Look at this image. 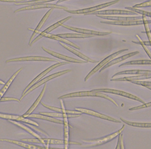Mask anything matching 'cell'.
I'll use <instances>...</instances> for the list:
<instances>
[{
    "label": "cell",
    "instance_id": "1",
    "mask_svg": "<svg viewBox=\"0 0 151 149\" xmlns=\"http://www.w3.org/2000/svg\"><path fill=\"white\" fill-rule=\"evenodd\" d=\"M100 97V98H103L105 99H107V100L111 102L114 104L118 107V105L117 103L112 98L106 95V94L101 92H95L94 90L92 91H87V92H74L72 93H68L66 94H64V95L61 96L58 98V99H63V98H74V97Z\"/></svg>",
    "mask_w": 151,
    "mask_h": 149
},
{
    "label": "cell",
    "instance_id": "2",
    "mask_svg": "<svg viewBox=\"0 0 151 149\" xmlns=\"http://www.w3.org/2000/svg\"><path fill=\"white\" fill-rule=\"evenodd\" d=\"M125 125L124 124L123 125L122 128L119 129L118 131H117L116 132L113 133L111 134L108 135V136H106L104 137H102L98 139H96V140H87V141H84V142L86 143H90V145H88L86 146H84L86 147H96V146H99V145H103V144H105L106 143H108L110 141L113 140V139H114L117 136L122 133L123 132V131L125 129Z\"/></svg>",
    "mask_w": 151,
    "mask_h": 149
},
{
    "label": "cell",
    "instance_id": "3",
    "mask_svg": "<svg viewBox=\"0 0 151 149\" xmlns=\"http://www.w3.org/2000/svg\"><path fill=\"white\" fill-rule=\"evenodd\" d=\"M119 1H120V0H114V1H110V2L103 3V4H99V5H97V6L93 7L82 9V10H66L65 11H66V12H68V13H72V14L90 15L91 13H92L93 12H95L98 11V10H101V9L105 8L106 7H108L109 6L113 5V4H116V3H118Z\"/></svg>",
    "mask_w": 151,
    "mask_h": 149
},
{
    "label": "cell",
    "instance_id": "4",
    "mask_svg": "<svg viewBox=\"0 0 151 149\" xmlns=\"http://www.w3.org/2000/svg\"><path fill=\"white\" fill-rule=\"evenodd\" d=\"M126 51H128V49L127 48V49H121V50L115 52V53L111 54V55H109L108 57H107L106 58H104V59L103 61H101V62H99V64H98V65H97L96 67H95L90 72V73L87 74V76L86 77V78H85V81H87L88 79L89 78H91V77L93 74H94L96 73V72H97L98 71H100V69L102 68V67H103L105 65L107 64L111 60H112L113 59H114V58H116L117 56H118L119 55V54H121L122 53H123L124 52H126Z\"/></svg>",
    "mask_w": 151,
    "mask_h": 149
},
{
    "label": "cell",
    "instance_id": "5",
    "mask_svg": "<svg viewBox=\"0 0 151 149\" xmlns=\"http://www.w3.org/2000/svg\"><path fill=\"white\" fill-rule=\"evenodd\" d=\"M70 72H71V70H70V69H68V70H65V71H61V72H58V73H56L53 74H52V75H51V76H47V77H46V78H44V79H42V80H41V81H38V82H37V83H35L34 85L32 86V87L30 88L27 90V91L24 94H22V97H21L20 99V100L21 101V100H22V99H23L26 95H27V94H28L29 93H30L31 92H32L33 90H34L35 88H37L38 87H39L41 85L45 84L46 82H47V81H50V80H51V79H52L58 78V77H60V76H62V75H63V74H66V73H70Z\"/></svg>",
    "mask_w": 151,
    "mask_h": 149
},
{
    "label": "cell",
    "instance_id": "6",
    "mask_svg": "<svg viewBox=\"0 0 151 149\" xmlns=\"http://www.w3.org/2000/svg\"><path fill=\"white\" fill-rule=\"evenodd\" d=\"M94 91L97 92H101V93H111V94H118V95H119V96H122L123 97H126L128 98L132 99V100L138 101V102H141L142 103H145V102L143 100H142V99L140 98L139 97H137L135 95H134V94H132L128 93L127 92L121 91V90L109 89V88H103V89H94Z\"/></svg>",
    "mask_w": 151,
    "mask_h": 149
},
{
    "label": "cell",
    "instance_id": "7",
    "mask_svg": "<svg viewBox=\"0 0 151 149\" xmlns=\"http://www.w3.org/2000/svg\"><path fill=\"white\" fill-rule=\"evenodd\" d=\"M58 8V9H62V10H68L66 7H63L58 5V4H48V3H42V4H33V5H30L27 7H25L21 8L15 10L14 13H17L20 11H25V10H35V9H40V8Z\"/></svg>",
    "mask_w": 151,
    "mask_h": 149
},
{
    "label": "cell",
    "instance_id": "8",
    "mask_svg": "<svg viewBox=\"0 0 151 149\" xmlns=\"http://www.w3.org/2000/svg\"><path fill=\"white\" fill-rule=\"evenodd\" d=\"M75 110L81 112L82 114H86L88 115H91L92 116H94L96 117H98V118L102 119H104V120H107L109 121H111L113 122V123H121L122 121H119L118 119H116L114 118H113V117L106 116L103 114H101V113H99L97 112H96L94 110H92L90 109H83V108H76Z\"/></svg>",
    "mask_w": 151,
    "mask_h": 149
},
{
    "label": "cell",
    "instance_id": "9",
    "mask_svg": "<svg viewBox=\"0 0 151 149\" xmlns=\"http://www.w3.org/2000/svg\"><path fill=\"white\" fill-rule=\"evenodd\" d=\"M92 15H136L137 13L128 10H98L91 13Z\"/></svg>",
    "mask_w": 151,
    "mask_h": 149
},
{
    "label": "cell",
    "instance_id": "10",
    "mask_svg": "<svg viewBox=\"0 0 151 149\" xmlns=\"http://www.w3.org/2000/svg\"><path fill=\"white\" fill-rule=\"evenodd\" d=\"M70 62H58V63H56V64H55V65H52V66H51V67H49V68H47L46 70H45L44 71H43L42 73H41L39 75H38L36 78H35L32 82H31L27 86V88L25 89V90L24 91V92H23V94H24L27 91V90L30 88H31L32 86L33 85H34L35 83H37L38 81H40V79H42L43 77L45 76V75H46L47 73H50V72H51L52 70H53V69H55V68H56V67H60V66H61V65H65V64H69Z\"/></svg>",
    "mask_w": 151,
    "mask_h": 149
},
{
    "label": "cell",
    "instance_id": "11",
    "mask_svg": "<svg viewBox=\"0 0 151 149\" xmlns=\"http://www.w3.org/2000/svg\"><path fill=\"white\" fill-rule=\"evenodd\" d=\"M61 26H63V28L68 29L69 30H71L72 31H75L76 33H78L80 34H91L93 36H106L111 34V31L109 32H99V31H92L88 29H80V28H73V27H70L68 25H66L63 24Z\"/></svg>",
    "mask_w": 151,
    "mask_h": 149
},
{
    "label": "cell",
    "instance_id": "12",
    "mask_svg": "<svg viewBox=\"0 0 151 149\" xmlns=\"http://www.w3.org/2000/svg\"><path fill=\"white\" fill-rule=\"evenodd\" d=\"M70 19H71V16H70V17H66V18H65V19H63V20H60V21H59V22H56V24L51 25L50 27H49V28H48L47 29H46V30H44V31H42V32L41 34H40L38 36H37L36 38H34V39L32 41V43H31L30 44V46H32V45L34 43H35L37 41H38L39 39L42 38V37H44V35H45V34H49V33H50L51 32V31H52V30H54V29L58 28V27H60V26H61L62 25H63V24L65 23V22L68 20Z\"/></svg>",
    "mask_w": 151,
    "mask_h": 149
},
{
    "label": "cell",
    "instance_id": "13",
    "mask_svg": "<svg viewBox=\"0 0 151 149\" xmlns=\"http://www.w3.org/2000/svg\"><path fill=\"white\" fill-rule=\"evenodd\" d=\"M101 23L119 26H134L144 24L142 20H132L125 21H101Z\"/></svg>",
    "mask_w": 151,
    "mask_h": 149
},
{
    "label": "cell",
    "instance_id": "14",
    "mask_svg": "<svg viewBox=\"0 0 151 149\" xmlns=\"http://www.w3.org/2000/svg\"><path fill=\"white\" fill-rule=\"evenodd\" d=\"M43 50L45 51L46 52H47V53L50 54L51 55L53 56V57H55L56 58H58L60 59H62L63 60H65L66 62H68L70 63H77V64H84V63H87V61L85 60H78L76 59V58H73L72 57H69L67 56H65L63 55H61V54H60L58 53H56L55 52H52L50 50V49H48L46 48L42 47V48Z\"/></svg>",
    "mask_w": 151,
    "mask_h": 149
},
{
    "label": "cell",
    "instance_id": "15",
    "mask_svg": "<svg viewBox=\"0 0 151 149\" xmlns=\"http://www.w3.org/2000/svg\"><path fill=\"white\" fill-rule=\"evenodd\" d=\"M27 61H42V62H57L56 60L52 59L50 58L44 57H20L17 58H12V59L8 60L6 61V63L12 62H27Z\"/></svg>",
    "mask_w": 151,
    "mask_h": 149
},
{
    "label": "cell",
    "instance_id": "16",
    "mask_svg": "<svg viewBox=\"0 0 151 149\" xmlns=\"http://www.w3.org/2000/svg\"><path fill=\"white\" fill-rule=\"evenodd\" d=\"M139 53V52L137 51V52H131V53H129L128 54H126V55H124L122 57H119L118 58H114V59H113L112 60H111L109 62H108L107 64L105 65L103 67H102V68L100 69V72L103 71V70L106 69V68H108V67L112 66L114 64H118V63L120 62H122V61H124L127 60V58H129L133 56H135L136 55H137V54Z\"/></svg>",
    "mask_w": 151,
    "mask_h": 149
},
{
    "label": "cell",
    "instance_id": "17",
    "mask_svg": "<svg viewBox=\"0 0 151 149\" xmlns=\"http://www.w3.org/2000/svg\"><path fill=\"white\" fill-rule=\"evenodd\" d=\"M97 17L102 18V19L109 20L111 21H125V20H140L142 17H122V16H113V15H99Z\"/></svg>",
    "mask_w": 151,
    "mask_h": 149
},
{
    "label": "cell",
    "instance_id": "18",
    "mask_svg": "<svg viewBox=\"0 0 151 149\" xmlns=\"http://www.w3.org/2000/svg\"><path fill=\"white\" fill-rule=\"evenodd\" d=\"M0 117H1V118H2V119H8V120L22 121V122H24V123H26L35 125L36 126H39V124L37 123H35V122L31 121L30 119H26L25 117H24V116H13V115L0 114Z\"/></svg>",
    "mask_w": 151,
    "mask_h": 149
},
{
    "label": "cell",
    "instance_id": "19",
    "mask_svg": "<svg viewBox=\"0 0 151 149\" xmlns=\"http://www.w3.org/2000/svg\"><path fill=\"white\" fill-rule=\"evenodd\" d=\"M148 79H151V74H144V75H136L134 76L124 77V78L111 79V81H127V82H131L132 81H142Z\"/></svg>",
    "mask_w": 151,
    "mask_h": 149
},
{
    "label": "cell",
    "instance_id": "20",
    "mask_svg": "<svg viewBox=\"0 0 151 149\" xmlns=\"http://www.w3.org/2000/svg\"><path fill=\"white\" fill-rule=\"evenodd\" d=\"M144 75V74H151V71L149 70H140V69H134V70H127L119 72L113 76V78L119 76V75Z\"/></svg>",
    "mask_w": 151,
    "mask_h": 149
},
{
    "label": "cell",
    "instance_id": "21",
    "mask_svg": "<svg viewBox=\"0 0 151 149\" xmlns=\"http://www.w3.org/2000/svg\"><path fill=\"white\" fill-rule=\"evenodd\" d=\"M60 44L61 45L62 47H64L65 48H66V49H68V50L70 51V52H72V53L75 54V55H76L78 56V57L81 58L82 59H83V60L87 61V62H91V63H96V62H97V61L92 60V59H91V58H88V57L86 56L85 55H83V54H82V53H81L80 52H78V51L76 50V49H73V48H72V47H70L66 46V44H63V43H60Z\"/></svg>",
    "mask_w": 151,
    "mask_h": 149
},
{
    "label": "cell",
    "instance_id": "22",
    "mask_svg": "<svg viewBox=\"0 0 151 149\" xmlns=\"http://www.w3.org/2000/svg\"><path fill=\"white\" fill-rule=\"evenodd\" d=\"M52 10H53V8H51L50 10H49V11L46 13L45 15H44V16L43 17V18L42 19V20H41V22H39V24H38V25L37 26L36 29H35L34 30V33L32 34V36H31V38H30V42H29V44H30L31 43H32V41L34 39V38H35V36H36V34H38V33H39V31L41 30V29L42 28V27L43 24H44V23H45V22L46 21V20L47 19V18L49 17V16H50V15L51 13V12H52Z\"/></svg>",
    "mask_w": 151,
    "mask_h": 149
},
{
    "label": "cell",
    "instance_id": "23",
    "mask_svg": "<svg viewBox=\"0 0 151 149\" xmlns=\"http://www.w3.org/2000/svg\"><path fill=\"white\" fill-rule=\"evenodd\" d=\"M0 141L7 142H10V143H14V144H17V145L21 146V147L25 148H29V149H43V148H44L43 147L36 146V145H30V144H27L25 143H23V142H19V141L12 140L0 139Z\"/></svg>",
    "mask_w": 151,
    "mask_h": 149
},
{
    "label": "cell",
    "instance_id": "24",
    "mask_svg": "<svg viewBox=\"0 0 151 149\" xmlns=\"http://www.w3.org/2000/svg\"><path fill=\"white\" fill-rule=\"evenodd\" d=\"M46 88V84H44V88H43V89H42V92H41V94H39V97L37 98V100L35 101V102L33 103V105H32V106H31V107L30 108V109H29L27 111V112L25 113V114H24L23 115V116H24V117H28V116L30 115V114H31V113H32V112L35 110V108H36V107H37V105L39 104V103L41 102V100H42V97H43V96H44V93H45Z\"/></svg>",
    "mask_w": 151,
    "mask_h": 149
},
{
    "label": "cell",
    "instance_id": "25",
    "mask_svg": "<svg viewBox=\"0 0 151 149\" xmlns=\"http://www.w3.org/2000/svg\"><path fill=\"white\" fill-rule=\"evenodd\" d=\"M44 37H46V38H50V39H55V40H56V41H60V43H64L65 44H67L70 45V46H71V47H73L74 48H76L78 49H81L79 47L77 46V44H75L73 43H72V42L70 41H68V40H66L65 38H62L58 36V35L51 34H46L44 35Z\"/></svg>",
    "mask_w": 151,
    "mask_h": 149
},
{
    "label": "cell",
    "instance_id": "26",
    "mask_svg": "<svg viewBox=\"0 0 151 149\" xmlns=\"http://www.w3.org/2000/svg\"><path fill=\"white\" fill-rule=\"evenodd\" d=\"M40 114L52 117H66V118H74V117H78L81 116V114H65V113H56V112H40Z\"/></svg>",
    "mask_w": 151,
    "mask_h": 149
},
{
    "label": "cell",
    "instance_id": "27",
    "mask_svg": "<svg viewBox=\"0 0 151 149\" xmlns=\"http://www.w3.org/2000/svg\"><path fill=\"white\" fill-rule=\"evenodd\" d=\"M41 104L44 107L47 108L48 109H50L51 110L53 111H56L57 112H60V113H65V114H82V113L79 111L77 110H66L65 109H62V108H57L55 107H52L46 105L45 103H41Z\"/></svg>",
    "mask_w": 151,
    "mask_h": 149
},
{
    "label": "cell",
    "instance_id": "28",
    "mask_svg": "<svg viewBox=\"0 0 151 149\" xmlns=\"http://www.w3.org/2000/svg\"><path fill=\"white\" fill-rule=\"evenodd\" d=\"M29 117H32V118H37V119H41L44 120H46L48 121H51L52 123H55L57 124H63V121L57 119L55 118H53L52 117H50L48 116H45L42 114H30L28 116Z\"/></svg>",
    "mask_w": 151,
    "mask_h": 149
},
{
    "label": "cell",
    "instance_id": "29",
    "mask_svg": "<svg viewBox=\"0 0 151 149\" xmlns=\"http://www.w3.org/2000/svg\"><path fill=\"white\" fill-rule=\"evenodd\" d=\"M64 125V145L65 148H68L69 145V124L68 122V118H63Z\"/></svg>",
    "mask_w": 151,
    "mask_h": 149
},
{
    "label": "cell",
    "instance_id": "30",
    "mask_svg": "<svg viewBox=\"0 0 151 149\" xmlns=\"http://www.w3.org/2000/svg\"><path fill=\"white\" fill-rule=\"evenodd\" d=\"M121 121L125 124L136 128H151V123H137V122H132L120 118Z\"/></svg>",
    "mask_w": 151,
    "mask_h": 149
},
{
    "label": "cell",
    "instance_id": "31",
    "mask_svg": "<svg viewBox=\"0 0 151 149\" xmlns=\"http://www.w3.org/2000/svg\"><path fill=\"white\" fill-rule=\"evenodd\" d=\"M58 36L62 38H87L94 37L95 36L84 34H58Z\"/></svg>",
    "mask_w": 151,
    "mask_h": 149
},
{
    "label": "cell",
    "instance_id": "32",
    "mask_svg": "<svg viewBox=\"0 0 151 149\" xmlns=\"http://www.w3.org/2000/svg\"><path fill=\"white\" fill-rule=\"evenodd\" d=\"M22 70V68L20 69L19 70H18V71L16 72V73L11 77L10 79L8 81V82H7L5 84H4V87L1 89V91H0V100H1V98L3 97V94H4V93H5V92L7 91V89H8L9 86H10V84H11L13 82V81L14 80V79L15 78V77H16L18 74H19V73H20V72Z\"/></svg>",
    "mask_w": 151,
    "mask_h": 149
},
{
    "label": "cell",
    "instance_id": "33",
    "mask_svg": "<svg viewBox=\"0 0 151 149\" xmlns=\"http://www.w3.org/2000/svg\"><path fill=\"white\" fill-rule=\"evenodd\" d=\"M57 1V0H32V1L20 2V3H15V5H33V4H42L46 3L47 2Z\"/></svg>",
    "mask_w": 151,
    "mask_h": 149
},
{
    "label": "cell",
    "instance_id": "34",
    "mask_svg": "<svg viewBox=\"0 0 151 149\" xmlns=\"http://www.w3.org/2000/svg\"><path fill=\"white\" fill-rule=\"evenodd\" d=\"M151 65V60H132L124 63L121 64L119 67H121L124 65Z\"/></svg>",
    "mask_w": 151,
    "mask_h": 149
},
{
    "label": "cell",
    "instance_id": "35",
    "mask_svg": "<svg viewBox=\"0 0 151 149\" xmlns=\"http://www.w3.org/2000/svg\"><path fill=\"white\" fill-rule=\"evenodd\" d=\"M10 123L14 124H15V125H17L18 126H19V127H20L22 129H24V130L26 131V132H27L29 133H30V134H32L33 137L37 138H39V139L41 138V137H40L39 134H37L36 133H35L34 132H33L32 130H31L30 129H29V128L27 127V126L23 125L22 124H20L19 123H17V122H16V121H10Z\"/></svg>",
    "mask_w": 151,
    "mask_h": 149
},
{
    "label": "cell",
    "instance_id": "36",
    "mask_svg": "<svg viewBox=\"0 0 151 149\" xmlns=\"http://www.w3.org/2000/svg\"><path fill=\"white\" fill-rule=\"evenodd\" d=\"M142 18L143 23H144V25L145 30V34H147L149 41H151V32H150V31L149 28V25H148L149 23H151V20H147V19H146V17L143 16V15H142Z\"/></svg>",
    "mask_w": 151,
    "mask_h": 149
},
{
    "label": "cell",
    "instance_id": "37",
    "mask_svg": "<svg viewBox=\"0 0 151 149\" xmlns=\"http://www.w3.org/2000/svg\"><path fill=\"white\" fill-rule=\"evenodd\" d=\"M125 8H126V10L134 12L136 13H139V14L142 15L143 16L149 17L151 18V12H150L140 10V9H139V8H134L133 7H126Z\"/></svg>",
    "mask_w": 151,
    "mask_h": 149
},
{
    "label": "cell",
    "instance_id": "38",
    "mask_svg": "<svg viewBox=\"0 0 151 149\" xmlns=\"http://www.w3.org/2000/svg\"><path fill=\"white\" fill-rule=\"evenodd\" d=\"M46 143V148H49V145H63L64 144V140L57 139H51V138H44Z\"/></svg>",
    "mask_w": 151,
    "mask_h": 149
},
{
    "label": "cell",
    "instance_id": "39",
    "mask_svg": "<svg viewBox=\"0 0 151 149\" xmlns=\"http://www.w3.org/2000/svg\"><path fill=\"white\" fill-rule=\"evenodd\" d=\"M136 36L139 39V42H136V41H133L132 42L134 43H136V44H140V45H142V47H143V48L144 49V50L145 51V53L147 54L148 56L150 57V60H151V52L149 50V49L147 48V46H145V45L143 43V41H142V39L140 38V37L138 35H136Z\"/></svg>",
    "mask_w": 151,
    "mask_h": 149
},
{
    "label": "cell",
    "instance_id": "40",
    "mask_svg": "<svg viewBox=\"0 0 151 149\" xmlns=\"http://www.w3.org/2000/svg\"><path fill=\"white\" fill-rule=\"evenodd\" d=\"M22 141L24 142H32V143H42L45 145V148L46 147V143L45 140H44V138H37V139H35V138H32V139H22Z\"/></svg>",
    "mask_w": 151,
    "mask_h": 149
},
{
    "label": "cell",
    "instance_id": "41",
    "mask_svg": "<svg viewBox=\"0 0 151 149\" xmlns=\"http://www.w3.org/2000/svg\"><path fill=\"white\" fill-rule=\"evenodd\" d=\"M131 83H134L135 84L137 85H140L144 87H151V81H132Z\"/></svg>",
    "mask_w": 151,
    "mask_h": 149
},
{
    "label": "cell",
    "instance_id": "42",
    "mask_svg": "<svg viewBox=\"0 0 151 149\" xmlns=\"http://www.w3.org/2000/svg\"><path fill=\"white\" fill-rule=\"evenodd\" d=\"M151 107V102H148V103H143V105H141L137 107H132L129 109L130 110H140L142 109H145V108H149Z\"/></svg>",
    "mask_w": 151,
    "mask_h": 149
},
{
    "label": "cell",
    "instance_id": "43",
    "mask_svg": "<svg viewBox=\"0 0 151 149\" xmlns=\"http://www.w3.org/2000/svg\"><path fill=\"white\" fill-rule=\"evenodd\" d=\"M151 7V0H149V1H146L142 3L135 4V5L133 7L134 8H143V7Z\"/></svg>",
    "mask_w": 151,
    "mask_h": 149
},
{
    "label": "cell",
    "instance_id": "44",
    "mask_svg": "<svg viewBox=\"0 0 151 149\" xmlns=\"http://www.w3.org/2000/svg\"><path fill=\"white\" fill-rule=\"evenodd\" d=\"M118 143H117V145L116 148V149H119V148H121V149H123L125 148L123 145V134L122 133L119 134L118 135Z\"/></svg>",
    "mask_w": 151,
    "mask_h": 149
},
{
    "label": "cell",
    "instance_id": "45",
    "mask_svg": "<svg viewBox=\"0 0 151 149\" xmlns=\"http://www.w3.org/2000/svg\"><path fill=\"white\" fill-rule=\"evenodd\" d=\"M12 100H15L19 102H20V100H19V99L13 98V97H2L1 98V100H0V102H7V101H12Z\"/></svg>",
    "mask_w": 151,
    "mask_h": 149
},
{
    "label": "cell",
    "instance_id": "46",
    "mask_svg": "<svg viewBox=\"0 0 151 149\" xmlns=\"http://www.w3.org/2000/svg\"><path fill=\"white\" fill-rule=\"evenodd\" d=\"M26 0H0V1L2 2H8V3H17V2H22Z\"/></svg>",
    "mask_w": 151,
    "mask_h": 149
},
{
    "label": "cell",
    "instance_id": "47",
    "mask_svg": "<svg viewBox=\"0 0 151 149\" xmlns=\"http://www.w3.org/2000/svg\"><path fill=\"white\" fill-rule=\"evenodd\" d=\"M143 43L145 45V46L151 47V41H143Z\"/></svg>",
    "mask_w": 151,
    "mask_h": 149
},
{
    "label": "cell",
    "instance_id": "48",
    "mask_svg": "<svg viewBox=\"0 0 151 149\" xmlns=\"http://www.w3.org/2000/svg\"><path fill=\"white\" fill-rule=\"evenodd\" d=\"M68 1V0H59V1L57 2V4L60 3L61 2H63V1Z\"/></svg>",
    "mask_w": 151,
    "mask_h": 149
},
{
    "label": "cell",
    "instance_id": "49",
    "mask_svg": "<svg viewBox=\"0 0 151 149\" xmlns=\"http://www.w3.org/2000/svg\"><path fill=\"white\" fill-rule=\"evenodd\" d=\"M0 84H3V85H4V84H5V83L3 82V81H2L0 80Z\"/></svg>",
    "mask_w": 151,
    "mask_h": 149
},
{
    "label": "cell",
    "instance_id": "50",
    "mask_svg": "<svg viewBox=\"0 0 151 149\" xmlns=\"http://www.w3.org/2000/svg\"><path fill=\"white\" fill-rule=\"evenodd\" d=\"M147 88H148V89H149L150 90H151V87H147Z\"/></svg>",
    "mask_w": 151,
    "mask_h": 149
},
{
    "label": "cell",
    "instance_id": "51",
    "mask_svg": "<svg viewBox=\"0 0 151 149\" xmlns=\"http://www.w3.org/2000/svg\"></svg>",
    "mask_w": 151,
    "mask_h": 149
}]
</instances>
